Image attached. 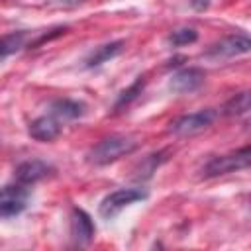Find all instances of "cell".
I'll list each match as a JSON object with an SVG mask.
<instances>
[{
	"mask_svg": "<svg viewBox=\"0 0 251 251\" xmlns=\"http://www.w3.org/2000/svg\"><path fill=\"white\" fill-rule=\"evenodd\" d=\"M137 147V141L129 135H110L104 137L102 141H98L90 153H88V161L94 165H108L114 163L129 153H133Z\"/></svg>",
	"mask_w": 251,
	"mask_h": 251,
	"instance_id": "cell-1",
	"label": "cell"
},
{
	"mask_svg": "<svg viewBox=\"0 0 251 251\" xmlns=\"http://www.w3.org/2000/svg\"><path fill=\"white\" fill-rule=\"evenodd\" d=\"M249 163H251V149L245 145V147H241V149L235 151V153L220 155V157L210 159V161L202 167L200 176H202V178H214V176L227 175V173H233V171H239V169H247Z\"/></svg>",
	"mask_w": 251,
	"mask_h": 251,
	"instance_id": "cell-2",
	"label": "cell"
},
{
	"mask_svg": "<svg viewBox=\"0 0 251 251\" xmlns=\"http://www.w3.org/2000/svg\"><path fill=\"white\" fill-rule=\"evenodd\" d=\"M218 112L212 110V108H206V110H198V112H192V114H184V116H178L176 120L171 122V133L175 135H180V137H186V135H196L200 131H204L206 127L212 126V122L216 120Z\"/></svg>",
	"mask_w": 251,
	"mask_h": 251,
	"instance_id": "cell-3",
	"label": "cell"
},
{
	"mask_svg": "<svg viewBox=\"0 0 251 251\" xmlns=\"http://www.w3.org/2000/svg\"><path fill=\"white\" fill-rule=\"evenodd\" d=\"M147 192L141 188H118L114 192H110L108 196H104V200L100 202V216L106 220H112L114 216H118L126 206L137 202V200H145Z\"/></svg>",
	"mask_w": 251,
	"mask_h": 251,
	"instance_id": "cell-4",
	"label": "cell"
},
{
	"mask_svg": "<svg viewBox=\"0 0 251 251\" xmlns=\"http://www.w3.org/2000/svg\"><path fill=\"white\" fill-rule=\"evenodd\" d=\"M29 190L25 184H6L0 188V218H12L25 210Z\"/></svg>",
	"mask_w": 251,
	"mask_h": 251,
	"instance_id": "cell-5",
	"label": "cell"
},
{
	"mask_svg": "<svg viewBox=\"0 0 251 251\" xmlns=\"http://www.w3.org/2000/svg\"><path fill=\"white\" fill-rule=\"evenodd\" d=\"M251 49V39L245 33H233L227 35L224 39H220L218 43H214L208 51V55L212 57H235V55H243L249 53Z\"/></svg>",
	"mask_w": 251,
	"mask_h": 251,
	"instance_id": "cell-6",
	"label": "cell"
},
{
	"mask_svg": "<svg viewBox=\"0 0 251 251\" xmlns=\"http://www.w3.org/2000/svg\"><path fill=\"white\" fill-rule=\"evenodd\" d=\"M53 171L55 169L49 163L39 161V159H31V161L20 163L14 171V176H16V182H20V184H33L37 180L47 178Z\"/></svg>",
	"mask_w": 251,
	"mask_h": 251,
	"instance_id": "cell-7",
	"label": "cell"
},
{
	"mask_svg": "<svg viewBox=\"0 0 251 251\" xmlns=\"http://www.w3.org/2000/svg\"><path fill=\"white\" fill-rule=\"evenodd\" d=\"M204 78H206V73L202 69L188 67V69H182V71H178V73L173 75V78L169 82V88L173 92H178V94H182V92H194L196 88L202 86Z\"/></svg>",
	"mask_w": 251,
	"mask_h": 251,
	"instance_id": "cell-8",
	"label": "cell"
},
{
	"mask_svg": "<svg viewBox=\"0 0 251 251\" xmlns=\"http://www.w3.org/2000/svg\"><path fill=\"white\" fill-rule=\"evenodd\" d=\"M71 235L80 245H88L92 241V237H94L92 218L84 210H80V208L73 210V216H71Z\"/></svg>",
	"mask_w": 251,
	"mask_h": 251,
	"instance_id": "cell-9",
	"label": "cell"
},
{
	"mask_svg": "<svg viewBox=\"0 0 251 251\" xmlns=\"http://www.w3.org/2000/svg\"><path fill=\"white\" fill-rule=\"evenodd\" d=\"M29 135L37 141L47 143V141H53L61 135V126L55 120V116H41L29 124Z\"/></svg>",
	"mask_w": 251,
	"mask_h": 251,
	"instance_id": "cell-10",
	"label": "cell"
},
{
	"mask_svg": "<svg viewBox=\"0 0 251 251\" xmlns=\"http://www.w3.org/2000/svg\"><path fill=\"white\" fill-rule=\"evenodd\" d=\"M86 106L78 100H71V98H57L51 102V114L55 118H63V120H76L80 116H84Z\"/></svg>",
	"mask_w": 251,
	"mask_h": 251,
	"instance_id": "cell-11",
	"label": "cell"
},
{
	"mask_svg": "<svg viewBox=\"0 0 251 251\" xmlns=\"http://www.w3.org/2000/svg\"><path fill=\"white\" fill-rule=\"evenodd\" d=\"M124 41L122 39H118V41H110V43H104V45H100V47H96L88 57H86V67H98V65H102V63H106V61H110V59H114L116 55H120L122 53V49H124Z\"/></svg>",
	"mask_w": 251,
	"mask_h": 251,
	"instance_id": "cell-12",
	"label": "cell"
},
{
	"mask_svg": "<svg viewBox=\"0 0 251 251\" xmlns=\"http://www.w3.org/2000/svg\"><path fill=\"white\" fill-rule=\"evenodd\" d=\"M249 108H251V96H249V90H243V92H237L235 96H231L224 104V114L226 116H243L249 112Z\"/></svg>",
	"mask_w": 251,
	"mask_h": 251,
	"instance_id": "cell-13",
	"label": "cell"
},
{
	"mask_svg": "<svg viewBox=\"0 0 251 251\" xmlns=\"http://www.w3.org/2000/svg\"><path fill=\"white\" fill-rule=\"evenodd\" d=\"M25 43V31H12L0 35V57H8L18 53Z\"/></svg>",
	"mask_w": 251,
	"mask_h": 251,
	"instance_id": "cell-14",
	"label": "cell"
},
{
	"mask_svg": "<svg viewBox=\"0 0 251 251\" xmlns=\"http://www.w3.org/2000/svg\"><path fill=\"white\" fill-rule=\"evenodd\" d=\"M143 84H145V78H143V76H139V78H137L129 88H126V90L120 94V98H118V102H116V108L127 106L131 100H135V98H137V94H141Z\"/></svg>",
	"mask_w": 251,
	"mask_h": 251,
	"instance_id": "cell-15",
	"label": "cell"
},
{
	"mask_svg": "<svg viewBox=\"0 0 251 251\" xmlns=\"http://www.w3.org/2000/svg\"><path fill=\"white\" fill-rule=\"evenodd\" d=\"M196 39H198V31L192 27H180V29L173 31V35H171L173 45H188V43H194Z\"/></svg>",
	"mask_w": 251,
	"mask_h": 251,
	"instance_id": "cell-16",
	"label": "cell"
},
{
	"mask_svg": "<svg viewBox=\"0 0 251 251\" xmlns=\"http://www.w3.org/2000/svg\"><path fill=\"white\" fill-rule=\"evenodd\" d=\"M208 0H190V6L194 8V10H198V12H202V10H206L208 8Z\"/></svg>",
	"mask_w": 251,
	"mask_h": 251,
	"instance_id": "cell-17",
	"label": "cell"
},
{
	"mask_svg": "<svg viewBox=\"0 0 251 251\" xmlns=\"http://www.w3.org/2000/svg\"><path fill=\"white\" fill-rule=\"evenodd\" d=\"M57 2L63 4V6H78V4H82L86 0H57Z\"/></svg>",
	"mask_w": 251,
	"mask_h": 251,
	"instance_id": "cell-18",
	"label": "cell"
}]
</instances>
